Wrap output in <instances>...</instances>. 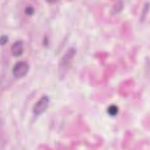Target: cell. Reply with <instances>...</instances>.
<instances>
[{
    "label": "cell",
    "mask_w": 150,
    "mask_h": 150,
    "mask_svg": "<svg viewBox=\"0 0 150 150\" xmlns=\"http://www.w3.org/2000/svg\"><path fill=\"white\" fill-rule=\"evenodd\" d=\"M76 54V50L73 48L69 49L63 56L59 66V76L62 77L67 71L70 64Z\"/></svg>",
    "instance_id": "1"
},
{
    "label": "cell",
    "mask_w": 150,
    "mask_h": 150,
    "mask_svg": "<svg viewBox=\"0 0 150 150\" xmlns=\"http://www.w3.org/2000/svg\"><path fill=\"white\" fill-rule=\"evenodd\" d=\"M29 70V64L25 61H19L15 64L12 68V73L16 78H22L28 73Z\"/></svg>",
    "instance_id": "2"
},
{
    "label": "cell",
    "mask_w": 150,
    "mask_h": 150,
    "mask_svg": "<svg viewBox=\"0 0 150 150\" xmlns=\"http://www.w3.org/2000/svg\"><path fill=\"white\" fill-rule=\"evenodd\" d=\"M50 103L49 98L47 96H42L34 105L33 112L36 115L43 114L47 108Z\"/></svg>",
    "instance_id": "3"
},
{
    "label": "cell",
    "mask_w": 150,
    "mask_h": 150,
    "mask_svg": "<svg viewBox=\"0 0 150 150\" xmlns=\"http://www.w3.org/2000/svg\"><path fill=\"white\" fill-rule=\"evenodd\" d=\"M11 51L12 54L15 57H18L22 55L23 52V44L22 40L15 41L11 46Z\"/></svg>",
    "instance_id": "4"
},
{
    "label": "cell",
    "mask_w": 150,
    "mask_h": 150,
    "mask_svg": "<svg viewBox=\"0 0 150 150\" xmlns=\"http://www.w3.org/2000/svg\"><path fill=\"white\" fill-rule=\"evenodd\" d=\"M118 112V108L117 105L112 104L110 105L107 108V113L112 117L115 116Z\"/></svg>",
    "instance_id": "5"
},
{
    "label": "cell",
    "mask_w": 150,
    "mask_h": 150,
    "mask_svg": "<svg viewBox=\"0 0 150 150\" xmlns=\"http://www.w3.org/2000/svg\"><path fill=\"white\" fill-rule=\"evenodd\" d=\"M122 4L121 2H117L114 6L112 8V12L113 13H117L120 11L122 9Z\"/></svg>",
    "instance_id": "6"
},
{
    "label": "cell",
    "mask_w": 150,
    "mask_h": 150,
    "mask_svg": "<svg viewBox=\"0 0 150 150\" xmlns=\"http://www.w3.org/2000/svg\"><path fill=\"white\" fill-rule=\"evenodd\" d=\"M34 12H35V9H34V8L31 6H28L25 9V12L26 15H32L33 13H34Z\"/></svg>",
    "instance_id": "7"
},
{
    "label": "cell",
    "mask_w": 150,
    "mask_h": 150,
    "mask_svg": "<svg viewBox=\"0 0 150 150\" xmlns=\"http://www.w3.org/2000/svg\"><path fill=\"white\" fill-rule=\"evenodd\" d=\"M8 37L6 36V35H2L1 36V39H0V42H1V44L2 45H4L6 43V42H8Z\"/></svg>",
    "instance_id": "8"
}]
</instances>
